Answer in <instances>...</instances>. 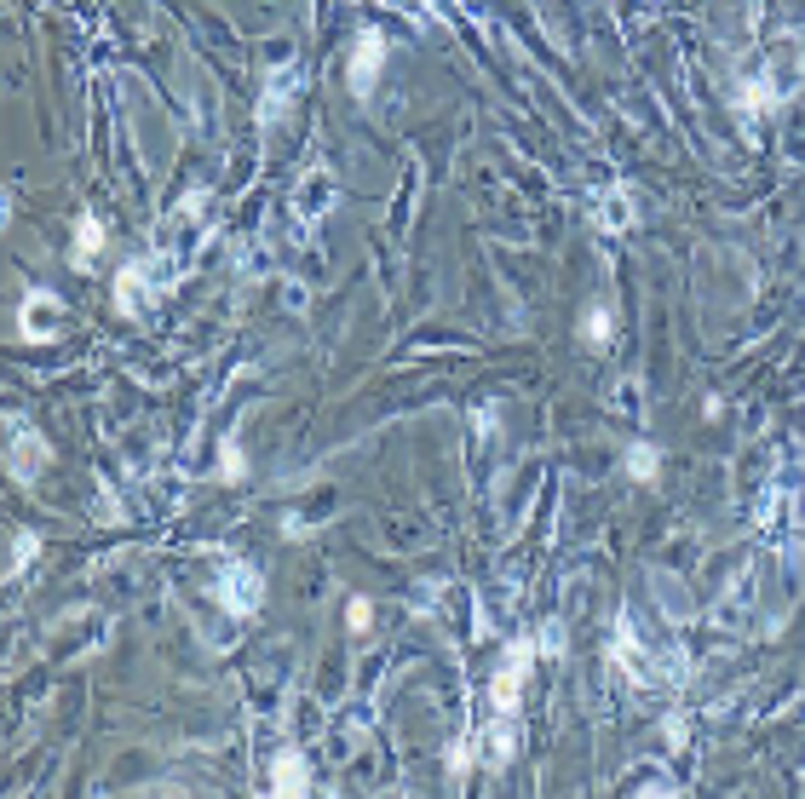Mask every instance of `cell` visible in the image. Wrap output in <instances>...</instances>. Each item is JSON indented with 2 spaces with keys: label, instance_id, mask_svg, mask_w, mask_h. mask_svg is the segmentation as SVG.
Segmentation results:
<instances>
[{
  "label": "cell",
  "instance_id": "7a4b0ae2",
  "mask_svg": "<svg viewBox=\"0 0 805 799\" xmlns=\"http://www.w3.org/2000/svg\"><path fill=\"white\" fill-rule=\"evenodd\" d=\"M52 460V443H46L29 420H6V478L12 483H35Z\"/></svg>",
  "mask_w": 805,
  "mask_h": 799
},
{
  "label": "cell",
  "instance_id": "ffe728a7",
  "mask_svg": "<svg viewBox=\"0 0 805 799\" xmlns=\"http://www.w3.org/2000/svg\"><path fill=\"white\" fill-rule=\"evenodd\" d=\"M564 627H558V621H547V627H541V644H535V650H541V656H558V650H564Z\"/></svg>",
  "mask_w": 805,
  "mask_h": 799
},
{
  "label": "cell",
  "instance_id": "5b68a950",
  "mask_svg": "<svg viewBox=\"0 0 805 799\" xmlns=\"http://www.w3.org/2000/svg\"><path fill=\"white\" fill-rule=\"evenodd\" d=\"M765 81H771V92H777V104H788L794 92H800L805 81V58H800V41L794 35H782L777 46H771V58H765V69H759Z\"/></svg>",
  "mask_w": 805,
  "mask_h": 799
},
{
  "label": "cell",
  "instance_id": "e0dca14e",
  "mask_svg": "<svg viewBox=\"0 0 805 799\" xmlns=\"http://www.w3.org/2000/svg\"><path fill=\"white\" fill-rule=\"evenodd\" d=\"M219 478L225 483L248 478V460H242V443H236V437H225V449H219Z\"/></svg>",
  "mask_w": 805,
  "mask_h": 799
},
{
  "label": "cell",
  "instance_id": "ba28073f",
  "mask_svg": "<svg viewBox=\"0 0 805 799\" xmlns=\"http://www.w3.org/2000/svg\"><path fill=\"white\" fill-rule=\"evenodd\" d=\"M334 196H340V184H334V173H328V167H311V173L299 179V190H294V219H299V225H311V219H322V213L334 207Z\"/></svg>",
  "mask_w": 805,
  "mask_h": 799
},
{
  "label": "cell",
  "instance_id": "ac0fdd59",
  "mask_svg": "<svg viewBox=\"0 0 805 799\" xmlns=\"http://www.w3.org/2000/svg\"><path fill=\"white\" fill-rule=\"evenodd\" d=\"M345 621H351V633H368V627H374V604H368V598H351V604H345Z\"/></svg>",
  "mask_w": 805,
  "mask_h": 799
},
{
  "label": "cell",
  "instance_id": "44dd1931",
  "mask_svg": "<svg viewBox=\"0 0 805 799\" xmlns=\"http://www.w3.org/2000/svg\"><path fill=\"white\" fill-rule=\"evenodd\" d=\"M616 409L639 414V380H621V386H616Z\"/></svg>",
  "mask_w": 805,
  "mask_h": 799
},
{
  "label": "cell",
  "instance_id": "2e32d148",
  "mask_svg": "<svg viewBox=\"0 0 805 799\" xmlns=\"http://www.w3.org/2000/svg\"><path fill=\"white\" fill-rule=\"evenodd\" d=\"M35 552H41V535H35V529H12V558H6V575H18L23 564H35Z\"/></svg>",
  "mask_w": 805,
  "mask_h": 799
},
{
  "label": "cell",
  "instance_id": "9c48e42d",
  "mask_svg": "<svg viewBox=\"0 0 805 799\" xmlns=\"http://www.w3.org/2000/svg\"><path fill=\"white\" fill-rule=\"evenodd\" d=\"M593 219H598V230H610V236H627V230L639 225V202L621 190V184H610L604 196L593 202Z\"/></svg>",
  "mask_w": 805,
  "mask_h": 799
},
{
  "label": "cell",
  "instance_id": "3957f363",
  "mask_svg": "<svg viewBox=\"0 0 805 799\" xmlns=\"http://www.w3.org/2000/svg\"><path fill=\"white\" fill-rule=\"evenodd\" d=\"M529 662H535V644H529V639H512V644H506L501 667H495V679H489V708H495V713H518V702H524V679H529Z\"/></svg>",
  "mask_w": 805,
  "mask_h": 799
},
{
  "label": "cell",
  "instance_id": "9a60e30c",
  "mask_svg": "<svg viewBox=\"0 0 805 799\" xmlns=\"http://www.w3.org/2000/svg\"><path fill=\"white\" fill-rule=\"evenodd\" d=\"M299 81V69L294 64H282L271 75V98H265V110H259V121H276V115H282V104H288V87H294Z\"/></svg>",
  "mask_w": 805,
  "mask_h": 799
},
{
  "label": "cell",
  "instance_id": "52a82bcc",
  "mask_svg": "<svg viewBox=\"0 0 805 799\" xmlns=\"http://www.w3.org/2000/svg\"><path fill=\"white\" fill-rule=\"evenodd\" d=\"M58 322H64V305H58V294H46V288H35V294L18 305V334L29 345H41L58 334Z\"/></svg>",
  "mask_w": 805,
  "mask_h": 799
},
{
  "label": "cell",
  "instance_id": "7c38bea8",
  "mask_svg": "<svg viewBox=\"0 0 805 799\" xmlns=\"http://www.w3.org/2000/svg\"><path fill=\"white\" fill-rule=\"evenodd\" d=\"M610 340H616V317H610V305L598 299V305H587V317H581V345H587V351H604Z\"/></svg>",
  "mask_w": 805,
  "mask_h": 799
},
{
  "label": "cell",
  "instance_id": "277c9868",
  "mask_svg": "<svg viewBox=\"0 0 805 799\" xmlns=\"http://www.w3.org/2000/svg\"><path fill=\"white\" fill-rule=\"evenodd\" d=\"M213 593H219V604H225L230 616H253V610L265 604V575L253 570V564H242V558H225Z\"/></svg>",
  "mask_w": 805,
  "mask_h": 799
},
{
  "label": "cell",
  "instance_id": "7402d4cb",
  "mask_svg": "<svg viewBox=\"0 0 805 799\" xmlns=\"http://www.w3.org/2000/svg\"><path fill=\"white\" fill-rule=\"evenodd\" d=\"M662 736H667V748H685V719L673 713V719H667V725H662Z\"/></svg>",
  "mask_w": 805,
  "mask_h": 799
},
{
  "label": "cell",
  "instance_id": "30bf717a",
  "mask_svg": "<svg viewBox=\"0 0 805 799\" xmlns=\"http://www.w3.org/2000/svg\"><path fill=\"white\" fill-rule=\"evenodd\" d=\"M478 754L489 771H501V765H512V754H518V713H495V725L483 731Z\"/></svg>",
  "mask_w": 805,
  "mask_h": 799
},
{
  "label": "cell",
  "instance_id": "6da1fadb",
  "mask_svg": "<svg viewBox=\"0 0 805 799\" xmlns=\"http://www.w3.org/2000/svg\"><path fill=\"white\" fill-rule=\"evenodd\" d=\"M173 271H179L173 253H144V259H133L127 271L115 276V311H121V317H144V311L179 282Z\"/></svg>",
  "mask_w": 805,
  "mask_h": 799
},
{
  "label": "cell",
  "instance_id": "d6986e66",
  "mask_svg": "<svg viewBox=\"0 0 805 799\" xmlns=\"http://www.w3.org/2000/svg\"><path fill=\"white\" fill-rule=\"evenodd\" d=\"M443 765H449V777H466V771H472V748H466V742H449Z\"/></svg>",
  "mask_w": 805,
  "mask_h": 799
},
{
  "label": "cell",
  "instance_id": "8fae6325",
  "mask_svg": "<svg viewBox=\"0 0 805 799\" xmlns=\"http://www.w3.org/2000/svg\"><path fill=\"white\" fill-rule=\"evenodd\" d=\"M271 794H282V799L311 794V765H305L299 748H282V754L271 759Z\"/></svg>",
  "mask_w": 805,
  "mask_h": 799
},
{
  "label": "cell",
  "instance_id": "4fadbf2b",
  "mask_svg": "<svg viewBox=\"0 0 805 799\" xmlns=\"http://www.w3.org/2000/svg\"><path fill=\"white\" fill-rule=\"evenodd\" d=\"M98 248H104V225H98V213H81L75 219V271H87Z\"/></svg>",
  "mask_w": 805,
  "mask_h": 799
},
{
  "label": "cell",
  "instance_id": "5bb4252c",
  "mask_svg": "<svg viewBox=\"0 0 805 799\" xmlns=\"http://www.w3.org/2000/svg\"><path fill=\"white\" fill-rule=\"evenodd\" d=\"M656 472H662L656 443H633V449H627V478H633V483H656Z\"/></svg>",
  "mask_w": 805,
  "mask_h": 799
},
{
  "label": "cell",
  "instance_id": "8992f818",
  "mask_svg": "<svg viewBox=\"0 0 805 799\" xmlns=\"http://www.w3.org/2000/svg\"><path fill=\"white\" fill-rule=\"evenodd\" d=\"M380 69H386V41H380V29H363V35H357V46H351V64H345V81H351V92H357V98H368V92H374V81H380Z\"/></svg>",
  "mask_w": 805,
  "mask_h": 799
}]
</instances>
